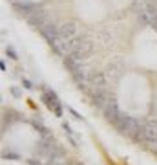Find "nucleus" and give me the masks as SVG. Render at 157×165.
<instances>
[{
  "label": "nucleus",
  "instance_id": "f03ea898",
  "mask_svg": "<svg viewBox=\"0 0 157 165\" xmlns=\"http://www.w3.org/2000/svg\"><path fill=\"white\" fill-rule=\"evenodd\" d=\"M40 33H42V37L48 40V44L53 48V51L55 53H59V48H60V40H62V37H60V33H59V26L57 24H53L51 20L40 29Z\"/></svg>",
  "mask_w": 157,
  "mask_h": 165
},
{
  "label": "nucleus",
  "instance_id": "f257e3e1",
  "mask_svg": "<svg viewBox=\"0 0 157 165\" xmlns=\"http://www.w3.org/2000/svg\"><path fill=\"white\" fill-rule=\"evenodd\" d=\"M93 50H95L93 40H91V39H88V37H84V35H79L77 46L73 48V51H71L68 57H71V59H73V61H77V62H82V61H86L88 57H91Z\"/></svg>",
  "mask_w": 157,
  "mask_h": 165
},
{
  "label": "nucleus",
  "instance_id": "423d86ee",
  "mask_svg": "<svg viewBox=\"0 0 157 165\" xmlns=\"http://www.w3.org/2000/svg\"><path fill=\"white\" fill-rule=\"evenodd\" d=\"M42 99H44V103L48 105V108H51L57 116L62 114V107H60V103H59V99H57V96H55L53 92H46V94L42 96Z\"/></svg>",
  "mask_w": 157,
  "mask_h": 165
},
{
  "label": "nucleus",
  "instance_id": "0eeeda50",
  "mask_svg": "<svg viewBox=\"0 0 157 165\" xmlns=\"http://www.w3.org/2000/svg\"><path fill=\"white\" fill-rule=\"evenodd\" d=\"M5 53H7L11 59H16V53H15V50H13V48H9V46H7V48H5Z\"/></svg>",
  "mask_w": 157,
  "mask_h": 165
},
{
  "label": "nucleus",
  "instance_id": "39448f33",
  "mask_svg": "<svg viewBox=\"0 0 157 165\" xmlns=\"http://www.w3.org/2000/svg\"><path fill=\"white\" fill-rule=\"evenodd\" d=\"M88 83L95 88H104V84L108 83V77L104 72H90L88 73Z\"/></svg>",
  "mask_w": 157,
  "mask_h": 165
},
{
  "label": "nucleus",
  "instance_id": "7ed1b4c3",
  "mask_svg": "<svg viewBox=\"0 0 157 165\" xmlns=\"http://www.w3.org/2000/svg\"><path fill=\"white\" fill-rule=\"evenodd\" d=\"M26 18H27V22H29L33 28H38V29H42V28L49 22L46 9L40 7V6H35V7L29 11V15H26Z\"/></svg>",
  "mask_w": 157,
  "mask_h": 165
},
{
  "label": "nucleus",
  "instance_id": "20e7f679",
  "mask_svg": "<svg viewBox=\"0 0 157 165\" xmlns=\"http://www.w3.org/2000/svg\"><path fill=\"white\" fill-rule=\"evenodd\" d=\"M59 33H60L62 39H75L79 35V29H77L75 22H62L59 26Z\"/></svg>",
  "mask_w": 157,
  "mask_h": 165
},
{
  "label": "nucleus",
  "instance_id": "6e6552de",
  "mask_svg": "<svg viewBox=\"0 0 157 165\" xmlns=\"http://www.w3.org/2000/svg\"><path fill=\"white\" fill-rule=\"evenodd\" d=\"M15 2H16V0H15Z\"/></svg>",
  "mask_w": 157,
  "mask_h": 165
}]
</instances>
